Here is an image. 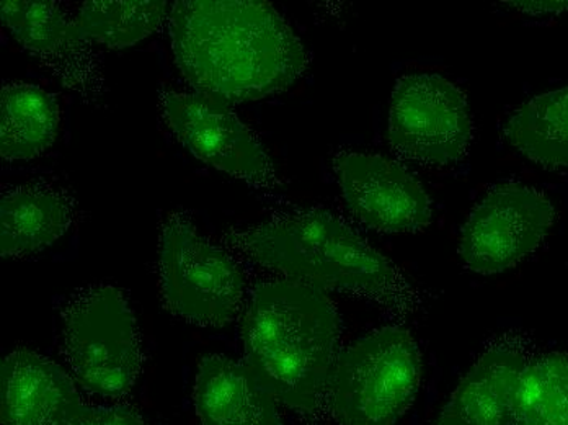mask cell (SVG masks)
<instances>
[{
    "label": "cell",
    "instance_id": "11",
    "mask_svg": "<svg viewBox=\"0 0 568 425\" xmlns=\"http://www.w3.org/2000/svg\"><path fill=\"white\" fill-rule=\"evenodd\" d=\"M2 22L16 40L82 99H100L103 72L99 57L78 22L50 0H3Z\"/></svg>",
    "mask_w": 568,
    "mask_h": 425
},
{
    "label": "cell",
    "instance_id": "20",
    "mask_svg": "<svg viewBox=\"0 0 568 425\" xmlns=\"http://www.w3.org/2000/svg\"><path fill=\"white\" fill-rule=\"evenodd\" d=\"M62 425H148L140 413L128 406H84Z\"/></svg>",
    "mask_w": 568,
    "mask_h": 425
},
{
    "label": "cell",
    "instance_id": "14",
    "mask_svg": "<svg viewBox=\"0 0 568 425\" xmlns=\"http://www.w3.org/2000/svg\"><path fill=\"white\" fill-rule=\"evenodd\" d=\"M193 404L201 425H282L273 396L247 366L224 355L200 362Z\"/></svg>",
    "mask_w": 568,
    "mask_h": 425
},
{
    "label": "cell",
    "instance_id": "15",
    "mask_svg": "<svg viewBox=\"0 0 568 425\" xmlns=\"http://www.w3.org/2000/svg\"><path fill=\"white\" fill-rule=\"evenodd\" d=\"M528 361L508 348L485 352L460 380L436 425H508Z\"/></svg>",
    "mask_w": 568,
    "mask_h": 425
},
{
    "label": "cell",
    "instance_id": "8",
    "mask_svg": "<svg viewBox=\"0 0 568 425\" xmlns=\"http://www.w3.org/2000/svg\"><path fill=\"white\" fill-rule=\"evenodd\" d=\"M552 203L531 186H497L474 206L463 233L459 255L469 271L500 274L542 244L552 227Z\"/></svg>",
    "mask_w": 568,
    "mask_h": 425
},
{
    "label": "cell",
    "instance_id": "3",
    "mask_svg": "<svg viewBox=\"0 0 568 425\" xmlns=\"http://www.w3.org/2000/svg\"><path fill=\"white\" fill-rule=\"evenodd\" d=\"M231 240L255 264L286 280L369 300L398 314L417 306L414 289L397 265L324 210L278 214L232 231Z\"/></svg>",
    "mask_w": 568,
    "mask_h": 425
},
{
    "label": "cell",
    "instance_id": "7",
    "mask_svg": "<svg viewBox=\"0 0 568 425\" xmlns=\"http://www.w3.org/2000/svg\"><path fill=\"white\" fill-rule=\"evenodd\" d=\"M474 123L464 92L438 74L398 79L389 110V143L400 158L445 168L466 155Z\"/></svg>",
    "mask_w": 568,
    "mask_h": 425
},
{
    "label": "cell",
    "instance_id": "2",
    "mask_svg": "<svg viewBox=\"0 0 568 425\" xmlns=\"http://www.w3.org/2000/svg\"><path fill=\"white\" fill-rule=\"evenodd\" d=\"M244 365L297 413L317 409L337 361L341 317L324 292L293 280L262 283L241 324Z\"/></svg>",
    "mask_w": 568,
    "mask_h": 425
},
{
    "label": "cell",
    "instance_id": "18",
    "mask_svg": "<svg viewBox=\"0 0 568 425\" xmlns=\"http://www.w3.org/2000/svg\"><path fill=\"white\" fill-rule=\"evenodd\" d=\"M169 10L164 0H100L85 2L75 22L90 43L121 50L154 33Z\"/></svg>",
    "mask_w": 568,
    "mask_h": 425
},
{
    "label": "cell",
    "instance_id": "9",
    "mask_svg": "<svg viewBox=\"0 0 568 425\" xmlns=\"http://www.w3.org/2000/svg\"><path fill=\"white\" fill-rule=\"evenodd\" d=\"M162 113L180 143L200 161L256 189L276 185L272 159L231 107L199 93L165 92Z\"/></svg>",
    "mask_w": 568,
    "mask_h": 425
},
{
    "label": "cell",
    "instance_id": "21",
    "mask_svg": "<svg viewBox=\"0 0 568 425\" xmlns=\"http://www.w3.org/2000/svg\"><path fill=\"white\" fill-rule=\"evenodd\" d=\"M511 6L529 16H549L568 10V2H511Z\"/></svg>",
    "mask_w": 568,
    "mask_h": 425
},
{
    "label": "cell",
    "instance_id": "1",
    "mask_svg": "<svg viewBox=\"0 0 568 425\" xmlns=\"http://www.w3.org/2000/svg\"><path fill=\"white\" fill-rule=\"evenodd\" d=\"M169 33L183 79L229 107L286 91L310 64L282 13L262 0H179Z\"/></svg>",
    "mask_w": 568,
    "mask_h": 425
},
{
    "label": "cell",
    "instance_id": "5",
    "mask_svg": "<svg viewBox=\"0 0 568 425\" xmlns=\"http://www.w3.org/2000/svg\"><path fill=\"white\" fill-rule=\"evenodd\" d=\"M62 357L82 388L105 399L130 395L142 370L140 327L112 285L74 293L62 311Z\"/></svg>",
    "mask_w": 568,
    "mask_h": 425
},
{
    "label": "cell",
    "instance_id": "4",
    "mask_svg": "<svg viewBox=\"0 0 568 425\" xmlns=\"http://www.w3.org/2000/svg\"><path fill=\"white\" fill-rule=\"evenodd\" d=\"M420 380L417 342L402 327H383L341 351L325 396L341 425H396Z\"/></svg>",
    "mask_w": 568,
    "mask_h": 425
},
{
    "label": "cell",
    "instance_id": "17",
    "mask_svg": "<svg viewBox=\"0 0 568 425\" xmlns=\"http://www.w3.org/2000/svg\"><path fill=\"white\" fill-rule=\"evenodd\" d=\"M505 136L542 168H568V88L542 93L519 107L508 120Z\"/></svg>",
    "mask_w": 568,
    "mask_h": 425
},
{
    "label": "cell",
    "instance_id": "12",
    "mask_svg": "<svg viewBox=\"0 0 568 425\" xmlns=\"http://www.w3.org/2000/svg\"><path fill=\"white\" fill-rule=\"evenodd\" d=\"M84 407L71 376L50 358L17 348L0 365L2 425H62Z\"/></svg>",
    "mask_w": 568,
    "mask_h": 425
},
{
    "label": "cell",
    "instance_id": "13",
    "mask_svg": "<svg viewBox=\"0 0 568 425\" xmlns=\"http://www.w3.org/2000/svg\"><path fill=\"white\" fill-rule=\"evenodd\" d=\"M74 217V199L64 189L44 182L9 186L0 199V254H38L61 240Z\"/></svg>",
    "mask_w": 568,
    "mask_h": 425
},
{
    "label": "cell",
    "instance_id": "19",
    "mask_svg": "<svg viewBox=\"0 0 568 425\" xmlns=\"http://www.w3.org/2000/svg\"><path fill=\"white\" fill-rule=\"evenodd\" d=\"M508 425H568V355L547 354L528 362Z\"/></svg>",
    "mask_w": 568,
    "mask_h": 425
},
{
    "label": "cell",
    "instance_id": "16",
    "mask_svg": "<svg viewBox=\"0 0 568 425\" xmlns=\"http://www.w3.org/2000/svg\"><path fill=\"white\" fill-rule=\"evenodd\" d=\"M58 100L38 85L6 84L0 95V154L7 161H30L58 138Z\"/></svg>",
    "mask_w": 568,
    "mask_h": 425
},
{
    "label": "cell",
    "instance_id": "6",
    "mask_svg": "<svg viewBox=\"0 0 568 425\" xmlns=\"http://www.w3.org/2000/svg\"><path fill=\"white\" fill-rule=\"evenodd\" d=\"M162 302L173 316L203 327L237 320L247 293L241 265L201 236L185 214L171 213L159 243Z\"/></svg>",
    "mask_w": 568,
    "mask_h": 425
},
{
    "label": "cell",
    "instance_id": "10",
    "mask_svg": "<svg viewBox=\"0 0 568 425\" xmlns=\"http://www.w3.org/2000/svg\"><path fill=\"white\" fill-rule=\"evenodd\" d=\"M335 172L349 212L371 230L417 233L432 223V200L404 165L368 152H342Z\"/></svg>",
    "mask_w": 568,
    "mask_h": 425
}]
</instances>
